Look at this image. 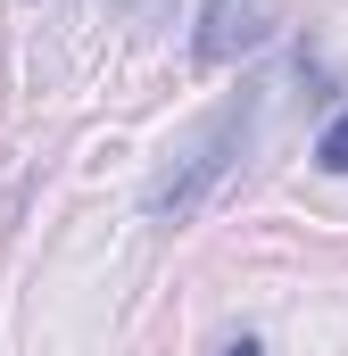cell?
<instances>
[{
    "label": "cell",
    "instance_id": "obj_1",
    "mask_svg": "<svg viewBox=\"0 0 348 356\" xmlns=\"http://www.w3.org/2000/svg\"><path fill=\"white\" fill-rule=\"evenodd\" d=\"M249 116H258V99H249V91H241L232 108H216V116H207V124L191 133V149H182L166 175L150 182V199H141V207H150V216H174V224H182V216H191V207L207 199V182L232 166V149L249 141Z\"/></svg>",
    "mask_w": 348,
    "mask_h": 356
},
{
    "label": "cell",
    "instance_id": "obj_2",
    "mask_svg": "<svg viewBox=\"0 0 348 356\" xmlns=\"http://www.w3.org/2000/svg\"><path fill=\"white\" fill-rule=\"evenodd\" d=\"M274 25H282V0H207L199 8V58L232 67V58H249V50L274 42Z\"/></svg>",
    "mask_w": 348,
    "mask_h": 356
},
{
    "label": "cell",
    "instance_id": "obj_3",
    "mask_svg": "<svg viewBox=\"0 0 348 356\" xmlns=\"http://www.w3.org/2000/svg\"><path fill=\"white\" fill-rule=\"evenodd\" d=\"M315 166H324V175H348V108L324 124V141H315Z\"/></svg>",
    "mask_w": 348,
    "mask_h": 356
},
{
    "label": "cell",
    "instance_id": "obj_4",
    "mask_svg": "<svg viewBox=\"0 0 348 356\" xmlns=\"http://www.w3.org/2000/svg\"><path fill=\"white\" fill-rule=\"evenodd\" d=\"M224 356H265V348L249 340V332H241V340H224Z\"/></svg>",
    "mask_w": 348,
    "mask_h": 356
},
{
    "label": "cell",
    "instance_id": "obj_5",
    "mask_svg": "<svg viewBox=\"0 0 348 356\" xmlns=\"http://www.w3.org/2000/svg\"><path fill=\"white\" fill-rule=\"evenodd\" d=\"M116 8H158V0H116Z\"/></svg>",
    "mask_w": 348,
    "mask_h": 356
}]
</instances>
